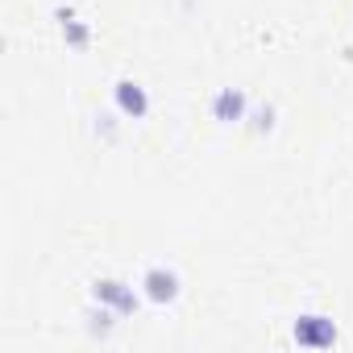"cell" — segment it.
Here are the masks:
<instances>
[{"label": "cell", "mask_w": 353, "mask_h": 353, "mask_svg": "<svg viewBox=\"0 0 353 353\" xmlns=\"http://www.w3.org/2000/svg\"><path fill=\"white\" fill-rule=\"evenodd\" d=\"M141 287H145V295L154 303H170L174 295H179V279H174V270H166V266H150Z\"/></svg>", "instance_id": "cell-1"}, {"label": "cell", "mask_w": 353, "mask_h": 353, "mask_svg": "<svg viewBox=\"0 0 353 353\" xmlns=\"http://www.w3.org/2000/svg\"><path fill=\"white\" fill-rule=\"evenodd\" d=\"M96 295L117 303V307H133V291H125L121 283H96Z\"/></svg>", "instance_id": "cell-5"}, {"label": "cell", "mask_w": 353, "mask_h": 353, "mask_svg": "<svg viewBox=\"0 0 353 353\" xmlns=\"http://www.w3.org/2000/svg\"><path fill=\"white\" fill-rule=\"evenodd\" d=\"M59 30H63V38H67L71 46H88V38H92V30H88L75 13H59Z\"/></svg>", "instance_id": "cell-4"}, {"label": "cell", "mask_w": 353, "mask_h": 353, "mask_svg": "<svg viewBox=\"0 0 353 353\" xmlns=\"http://www.w3.org/2000/svg\"><path fill=\"white\" fill-rule=\"evenodd\" d=\"M117 104H121V112L125 117H145V108H150V100H145V88L141 83H133V79H121L117 83Z\"/></svg>", "instance_id": "cell-2"}, {"label": "cell", "mask_w": 353, "mask_h": 353, "mask_svg": "<svg viewBox=\"0 0 353 353\" xmlns=\"http://www.w3.org/2000/svg\"><path fill=\"white\" fill-rule=\"evenodd\" d=\"M212 112H216V121H241V117H245V92H241V88H225V92H216Z\"/></svg>", "instance_id": "cell-3"}]
</instances>
